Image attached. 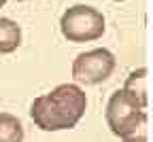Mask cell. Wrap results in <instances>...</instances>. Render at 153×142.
Masks as SVG:
<instances>
[{
  "label": "cell",
  "instance_id": "1",
  "mask_svg": "<svg viewBox=\"0 0 153 142\" xmlns=\"http://www.w3.org/2000/svg\"><path fill=\"white\" fill-rule=\"evenodd\" d=\"M87 110V95L76 83H62L51 91L34 98L30 117L43 132L72 129Z\"/></svg>",
  "mask_w": 153,
  "mask_h": 142
},
{
  "label": "cell",
  "instance_id": "2",
  "mask_svg": "<svg viewBox=\"0 0 153 142\" xmlns=\"http://www.w3.org/2000/svg\"><path fill=\"white\" fill-rule=\"evenodd\" d=\"M106 30L104 15L89 4H72L60 17V32L68 43H91Z\"/></svg>",
  "mask_w": 153,
  "mask_h": 142
},
{
  "label": "cell",
  "instance_id": "3",
  "mask_svg": "<svg viewBox=\"0 0 153 142\" xmlns=\"http://www.w3.org/2000/svg\"><path fill=\"white\" fill-rule=\"evenodd\" d=\"M117 59L108 49H89L74 57L72 62V78L83 85H98L115 72Z\"/></svg>",
  "mask_w": 153,
  "mask_h": 142
},
{
  "label": "cell",
  "instance_id": "4",
  "mask_svg": "<svg viewBox=\"0 0 153 142\" xmlns=\"http://www.w3.org/2000/svg\"><path fill=\"white\" fill-rule=\"evenodd\" d=\"M145 112L147 110L132 95H128L123 89H117L106 102L104 119H106V125L111 127V132L115 136H121L128 127H132L136 123Z\"/></svg>",
  "mask_w": 153,
  "mask_h": 142
},
{
  "label": "cell",
  "instance_id": "5",
  "mask_svg": "<svg viewBox=\"0 0 153 142\" xmlns=\"http://www.w3.org/2000/svg\"><path fill=\"white\" fill-rule=\"evenodd\" d=\"M22 45V28L11 17H0V55H9Z\"/></svg>",
  "mask_w": 153,
  "mask_h": 142
},
{
  "label": "cell",
  "instance_id": "6",
  "mask_svg": "<svg viewBox=\"0 0 153 142\" xmlns=\"http://www.w3.org/2000/svg\"><path fill=\"white\" fill-rule=\"evenodd\" d=\"M123 91L132 95L143 108H147V68L132 70L123 83Z\"/></svg>",
  "mask_w": 153,
  "mask_h": 142
},
{
  "label": "cell",
  "instance_id": "7",
  "mask_svg": "<svg viewBox=\"0 0 153 142\" xmlns=\"http://www.w3.org/2000/svg\"><path fill=\"white\" fill-rule=\"evenodd\" d=\"M24 123L11 112H0V142H24Z\"/></svg>",
  "mask_w": 153,
  "mask_h": 142
},
{
  "label": "cell",
  "instance_id": "8",
  "mask_svg": "<svg viewBox=\"0 0 153 142\" xmlns=\"http://www.w3.org/2000/svg\"><path fill=\"white\" fill-rule=\"evenodd\" d=\"M147 123H149V115L145 112L132 127H128L119 138L121 142H147Z\"/></svg>",
  "mask_w": 153,
  "mask_h": 142
},
{
  "label": "cell",
  "instance_id": "9",
  "mask_svg": "<svg viewBox=\"0 0 153 142\" xmlns=\"http://www.w3.org/2000/svg\"><path fill=\"white\" fill-rule=\"evenodd\" d=\"M4 4H7V0H0V9H2Z\"/></svg>",
  "mask_w": 153,
  "mask_h": 142
},
{
  "label": "cell",
  "instance_id": "10",
  "mask_svg": "<svg viewBox=\"0 0 153 142\" xmlns=\"http://www.w3.org/2000/svg\"><path fill=\"white\" fill-rule=\"evenodd\" d=\"M17 2H28V0H17Z\"/></svg>",
  "mask_w": 153,
  "mask_h": 142
},
{
  "label": "cell",
  "instance_id": "11",
  "mask_svg": "<svg viewBox=\"0 0 153 142\" xmlns=\"http://www.w3.org/2000/svg\"><path fill=\"white\" fill-rule=\"evenodd\" d=\"M115 2H123V0H115Z\"/></svg>",
  "mask_w": 153,
  "mask_h": 142
}]
</instances>
